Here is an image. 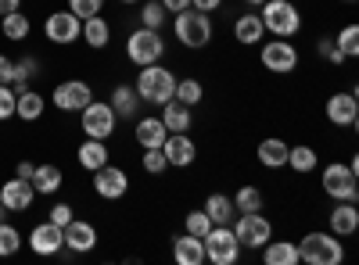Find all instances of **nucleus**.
Masks as SVG:
<instances>
[{
  "instance_id": "f257e3e1",
  "label": "nucleus",
  "mask_w": 359,
  "mask_h": 265,
  "mask_svg": "<svg viewBox=\"0 0 359 265\" xmlns=\"http://www.w3.org/2000/svg\"><path fill=\"white\" fill-rule=\"evenodd\" d=\"M176 79H180V76H176L172 69H165L162 62H155V65H144V69L137 72L133 90H137L140 104L162 108V104L172 101V94H176Z\"/></svg>"
},
{
  "instance_id": "f03ea898",
  "label": "nucleus",
  "mask_w": 359,
  "mask_h": 265,
  "mask_svg": "<svg viewBox=\"0 0 359 265\" xmlns=\"http://www.w3.org/2000/svg\"><path fill=\"white\" fill-rule=\"evenodd\" d=\"M259 18L266 25V36H280V40H294L306 25L302 8L294 0H266V4H259Z\"/></svg>"
},
{
  "instance_id": "7ed1b4c3",
  "label": "nucleus",
  "mask_w": 359,
  "mask_h": 265,
  "mask_svg": "<svg viewBox=\"0 0 359 265\" xmlns=\"http://www.w3.org/2000/svg\"><path fill=\"white\" fill-rule=\"evenodd\" d=\"M294 244H298V258L306 265H341L345 262V241L334 237L331 229H309Z\"/></svg>"
},
{
  "instance_id": "20e7f679",
  "label": "nucleus",
  "mask_w": 359,
  "mask_h": 265,
  "mask_svg": "<svg viewBox=\"0 0 359 265\" xmlns=\"http://www.w3.org/2000/svg\"><path fill=\"white\" fill-rule=\"evenodd\" d=\"M320 190L331 197V201H359V158L323 165Z\"/></svg>"
},
{
  "instance_id": "39448f33",
  "label": "nucleus",
  "mask_w": 359,
  "mask_h": 265,
  "mask_svg": "<svg viewBox=\"0 0 359 265\" xmlns=\"http://www.w3.org/2000/svg\"><path fill=\"white\" fill-rule=\"evenodd\" d=\"M172 36L187 50H205L208 43H212V15L194 11V8L176 11L172 15Z\"/></svg>"
},
{
  "instance_id": "423d86ee",
  "label": "nucleus",
  "mask_w": 359,
  "mask_h": 265,
  "mask_svg": "<svg viewBox=\"0 0 359 265\" xmlns=\"http://www.w3.org/2000/svg\"><path fill=\"white\" fill-rule=\"evenodd\" d=\"M165 54H169V43H165V36H162V29H144V25H137L133 33L126 36V62L137 65V69L162 62Z\"/></svg>"
},
{
  "instance_id": "0eeeda50",
  "label": "nucleus",
  "mask_w": 359,
  "mask_h": 265,
  "mask_svg": "<svg viewBox=\"0 0 359 265\" xmlns=\"http://www.w3.org/2000/svg\"><path fill=\"white\" fill-rule=\"evenodd\" d=\"M298 62H302V50H298L291 40H262L259 43V65L269 72V76H291L298 69Z\"/></svg>"
},
{
  "instance_id": "6e6552de",
  "label": "nucleus",
  "mask_w": 359,
  "mask_h": 265,
  "mask_svg": "<svg viewBox=\"0 0 359 265\" xmlns=\"http://www.w3.org/2000/svg\"><path fill=\"white\" fill-rule=\"evenodd\" d=\"M241 251H259L269 237H273V222H269L262 212H237V219L230 222Z\"/></svg>"
},
{
  "instance_id": "1a4fd4ad",
  "label": "nucleus",
  "mask_w": 359,
  "mask_h": 265,
  "mask_svg": "<svg viewBox=\"0 0 359 265\" xmlns=\"http://www.w3.org/2000/svg\"><path fill=\"white\" fill-rule=\"evenodd\" d=\"M201 244H205V262H212V265H237L241 262V244H237L230 226H212L201 237Z\"/></svg>"
},
{
  "instance_id": "9d476101",
  "label": "nucleus",
  "mask_w": 359,
  "mask_h": 265,
  "mask_svg": "<svg viewBox=\"0 0 359 265\" xmlns=\"http://www.w3.org/2000/svg\"><path fill=\"white\" fill-rule=\"evenodd\" d=\"M79 129L86 136H94V140H111L115 129H118V115L111 111L108 101H90L83 111H79Z\"/></svg>"
},
{
  "instance_id": "9b49d317",
  "label": "nucleus",
  "mask_w": 359,
  "mask_h": 265,
  "mask_svg": "<svg viewBox=\"0 0 359 265\" xmlns=\"http://www.w3.org/2000/svg\"><path fill=\"white\" fill-rule=\"evenodd\" d=\"M323 119L331 122L334 129H355V122H359L355 86H348V90H334L331 97L323 101Z\"/></svg>"
},
{
  "instance_id": "f8f14e48",
  "label": "nucleus",
  "mask_w": 359,
  "mask_h": 265,
  "mask_svg": "<svg viewBox=\"0 0 359 265\" xmlns=\"http://www.w3.org/2000/svg\"><path fill=\"white\" fill-rule=\"evenodd\" d=\"M94 176V194L101 197V201H123L126 194H130V172L126 169H118V165H101L97 172H90Z\"/></svg>"
},
{
  "instance_id": "ddd939ff",
  "label": "nucleus",
  "mask_w": 359,
  "mask_h": 265,
  "mask_svg": "<svg viewBox=\"0 0 359 265\" xmlns=\"http://www.w3.org/2000/svg\"><path fill=\"white\" fill-rule=\"evenodd\" d=\"M90 101H94V90H90V83L86 79H65V83H57L54 86V94H50V104L57 111H83Z\"/></svg>"
},
{
  "instance_id": "4468645a",
  "label": "nucleus",
  "mask_w": 359,
  "mask_h": 265,
  "mask_svg": "<svg viewBox=\"0 0 359 265\" xmlns=\"http://www.w3.org/2000/svg\"><path fill=\"white\" fill-rule=\"evenodd\" d=\"M33 201H36V190L29 180H22V176H11L8 183H0V204L8 208V215H22L33 208Z\"/></svg>"
},
{
  "instance_id": "2eb2a0df",
  "label": "nucleus",
  "mask_w": 359,
  "mask_h": 265,
  "mask_svg": "<svg viewBox=\"0 0 359 265\" xmlns=\"http://www.w3.org/2000/svg\"><path fill=\"white\" fill-rule=\"evenodd\" d=\"M79 29H83V22L72 11H50L47 22H43V36L57 47H69V43L79 40Z\"/></svg>"
},
{
  "instance_id": "dca6fc26",
  "label": "nucleus",
  "mask_w": 359,
  "mask_h": 265,
  "mask_svg": "<svg viewBox=\"0 0 359 265\" xmlns=\"http://www.w3.org/2000/svg\"><path fill=\"white\" fill-rule=\"evenodd\" d=\"M162 155H165L169 169H191L198 162V143L191 133H169L162 143Z\"/></svg>"
},
{
  "instance_id": "f3484780",
  "label": "nucleus",
  "mask_w": 359,
  "mask_h": 265,
  "mask_svg": "<svg viewBox=\"0 0 359 265\" xmlns=\"http://www.w3.org/2000/svg\"><path fill=\"white\" fill-rule=\"evenodd\" d=\"M327 229L334 237H355L359 233V204L355 201H331V212H327Z\"/></svg>"
},
{
  "instance_id": "a211bd4d",
  "label": "nucleus",
  "mask_w": 359,
  "mask_h": 265,
  "mask_svg": "<svg viewBox=\"0 0 359 265\" xmlns=\"http://www.w3.org/2000/svg\"><path fill=\"white\" fill-rule=\"evenodd\" d=\"M29 248H33L36 255H43V258L62 255V251H65V233H62V226H54L50 219L40 222V226H33V233H29Z\"/></svg>"
},
{
  "instance_id": "6ab92c4d",
  "label": "nucleus",
  "mask_w": 359,
  "mask_h": 265,
  "mask_svg": "<svg viewBox=\"0 0 359 265\" xmlns=\"http://www.w3.org/2000/svg\"><path fill=\"white\" fill-rule=\"evenodd\" d=\"M62 233H65V251H72V255H90L97 248V226L86 219H72Z\"/></svg>"
},
{
  "instance_id": "aec40b11",
  "label": "nucleus",
  "mask_w": 359,
  "mask_h": 265,
  "mask_svg": "<svg viewBox=\"0 0 359 265\" xmlns=\"http://www.w3.org/2000/svg\"><path fill=\"white\" fill-rule=\"evenodd\" d=\"M233 40L241 43V47H259L266 40V25H262V18H259L255 8L252 11H241V15L233 18Z\"/></svg>"
},
{
  "instance_id": "412c9836",
  "label": "nucleus",
  "mask_w": 359,
  "mask_h": 265,
  "mask_svg": "<svg viewBox=\"0 0 359 265\" xmlns=\"http://www.w3.org/2000/svg\"><path fill=\"white\" fill-rule=\"evenodd\" d=\"M169 251L176 265H205V244L201 237H191V233H176Z\"/></svg>"
},
{
  "instance_id": "4be33fe9",
  "label": "nucleus",
  "mask_w": 359,
  "mask_h": 265,
  "mask_svg": "<svg viewBox=\"0 0 359 265\" xmlns=\"http://www.w3.org/2000/svg\"><path fill=\"white\" fill-rule=\"evenodd\" d=\"M287 140H280V136H266V140H259V147H255V158H259V165L262 169H287Z\"/></svg>"
},
{
  "instance_id": "5701e85b",
  "label": "nucleus",
  "mask_w": 359,
  "mask_h": 265,
  "mask_svg": "<svg viewBox=\"0 0 359 265\" xmlns=\"http://www.w3.org/2000/svg\"><path fill=\"white\" fill-rule=\"evenodd\" d=\"M259 255H262L266 265H302L294 241H277V237H269V241L259 248Z\"/></svg>"
},
{
  "instance_id": "b1692460",
  "label": "nucleus",
  "mask_w": 359,
  "mask_h": 265,
  "mask_svg": "<svg viewBox=\"0 0 359 265\" xmlns=\"http://www.w3.org/2000/svg\"><path fill=\"white\" fill-rule=\"evenodd\" d=\"M108 140H94V136H86L83 143H79V151H76V162H79V169H86V172H97L101 165H108Z\"/></svg>"
},
{
  "instance_id": "393cba45",
  "label": "nucleus",
  "mask_w": 359,
  "mask_h": 265,
  "mask_svg": "<svg viewBox=\"0 0 359 265\" xmlns=\"http://www.w3.org/2000/svg\"><path fill=\"white\" fill-rule=\"evenodd\" d=\"M165 136H169V129H165V122L158 119V115H144V119H137V126H133V140L140 147H162Z\"/></svg>"
},
{
  "instance_id": "a878e982",
  "label": "nucleus",
  "mask_w": 359,
  "mask_h": 265,
  "mask_svg": "<svg viewBox=\"0 0 359 265\" xmlns=\"http://www.w3.org/2000/svg\"><path fill=\"white\" fill-rule=\"evenodd\" d=\"M79 40L94 50H104L111 43V22L104 15H94V18H83V29H79Z\"/></svg>"
},
{
  "instance_id": "bb28decb",
  "label": "nucleus",
  "mask_w": 359,
  "mask_h": 265,
  "mask_svg": "<svg viewBox=\"0 0 359 265\" xmlns=\"http://www.w3.org/2000/svg\"><path fill=\"white\" fill-rule=\"evenodd\" d=\"M205 215L212 219V226H230L233 219H237V208H233V197L230 194H223V190H216V194H208L205 197Z\"/></svg>"
},
{
  "instance_id": "cd10ccee",
  "label": "nucleus",
  "mask_w": 359,
  "mask_h": 265,
  "mask_svg": "<svg viewBox=\"0 0 359 265\" xmlns=\"http://www.w3.org/2000/svg\"><path fill=\"white\" fill-rule=\"evenodd\" d=\"M43 111H47V97L40 90H33V86H25V90L18 94V101H15V119L36 122V119H43Z\"/></svg>"
},
{
  "instance_id": "c85d7f7f",
  "label": "nucleus",
  "mask_w": 359,
  "mask_h": 265,
  "mask_svg": "<svg viewBox=\"0 0 359 265\" xmlns=\"http://www.w3.org/2000/svg\"><path fill=\"white\" fill-rule=\"evenodd\" d=\"M158 119L165 122V129H169V133H191V126H194V108L180 104V101H165Z\"/></svg>"
},
{
  "instance_id": "c756f323",
  "label": "nucleus",
  "mask_w": 359,
  "mask_h": 265,
  "mask_svg": "<svg viewBox=\"0 0 359 265\" xmlns=\"http://www.w3.org/2000/svg\"><path fill=\"white\" fill-rule=\"evenodd\" d=\"M316 165H320V151L313 143H291L287 147V169L294 176H309V172H316Z\"/></svg>"
},
{
  "instance_id": "7c9ffc66",
  "label": "nucleus",
  "mask_w": 359,
  "mask_h": 265,
  "mask_svg": "<svg viewBox=\"0 0 359 265\" xmlns=\"http://www.w3.org/2000/svg\"><path fill=\"white\" fill-rule=\"evenodd\" d=\"M108 104H111V111L118 115V119H137L140 97H137V90H133V83H115Z\"/></svg>"
},
{
  "instance_id": "2f4dec72",
  "label": "nucleus",
  "mask_w": 359,
  "mask_h": 265,
  "mask_svg": "<svg viewBox=\"0 0 359 265\" xmlns=\"http://www.w3.org/2000/svg\"><path fill=\"white\" fill-rule=\"evenodd\" d=\"M29 183H33L36 197H40V194L50 197V194H57V190L65 187V172L57 169V165H36V169H33V180H29Z\"/></svg>"
},
{
  "instance_id": "473e14b6",
  "label": "nucleus",
  "mask_w": 359,
  "mask_h": 265,
  "mask_svg": "<svg viewBox=\"0 0 359 265\" xmlns=\"http://www.w3.org/2000/svg\"><path fill=\"white\" fill-rule=\"evenodd\" d=\"M0 33H4V40H11V43H22V40H29V33H33V22H29L25 11H8V15H0Z\"/></svg>"
},
{
  "instance_id": "72a5a7b5",
  "label": "nucleus",
  "mask_w": 359,
  "mask_h": 265,
  "mask_svg": "<svg viewBox=\"0 0 359 265\" xmlns=\"http://www.w3.org/2000/svg\"><path fill=\"white\" fill-rule=\"evenodd\" d=\"M36 76H40V62H36L33 54H25V57H18V62H11V79H8V86H11L15 94H22Z\"/></svg>"
},
{
  "instance_id": "f704fd0d",
  "label": "nucleus",
  "mask_w": 359,
  "mask_h": 265,
  "mask_svg": "<svg viewBox=\"0 0 359 265\" xmlns=\"http://www.w3.org/2000/svg\"><path fill=\"white\" fill-rule=\"evenodd\" d=\"M172 101L187 104V108H198V104L205 101V83L194 79V76H180V79H176V94H172Z\"/></svg>"
},
{
  "instance_id": "c9c22d12",
  "label": "nucleus",
  "mask_w": 359,
  "mask_h": 265,
  "mask_svg": "<svg viewBox=\"0 0 359 265\" xmlns=\"http://www.w3.org/2000/svg\"><path fill=\"white\" fill-rule=\"evenodd\" d=\"M230 197H233V208H237V212H262V208H266V194H262L255 183L237 187V194H230Z\"/></svg>"
},
{
  "instance_id": "e433bc0d",
  "label": "nucleus",
  "mask_w": 359,
  "mask_h": 265,
  "mask_svg": "<svg viewBox=\"0 0 359 265\" xmlns=\"http://www.w3.org/2000/svg\"><path fill=\"white\" fill-rule=\"evenodd\" d=\"M137 8H140V11H137V22H140L144 29H162L165 18H169V11L162 8V0H140Z\"/></svg>"
},
{
  "instance_id": "4c0bfd02",
  "label": "nucleus",
  "mask_w": 359,
  "mask_h": 265,
  "mask_svg": "<svg viewBox=\"0 0 359 265\" xmlns=\"http://www.w3.org/2000/svg\"><path fill=\"white\" fill-rule=\"evenodd\" d=\"M334 43H338V50L348 57H359V25L355 22H345L341 29H338V36H334Z\"/></svg>"
},
{
  "instance_id": "58836bf2",
  "label": "nucleus",
  "mask_w": 359,
  "mask_h": 265,
  "mask_svg": "<svg viewBox=\"0 0 359 265\" xmlns=\"http://www.w3.org/2000/svg\"><path fill=\"white\" fill-rule=\"evenodd\" d=\"M140 169H144L147 176H165V172H169V162H165V155H162V147H144Z\"/></svg>"
},
{
  "instance_id": "ea45409f",
  "label": "nucleus",
  "mask_w": 359,
  "mask_h": 265,
  "mask_svg": "<svg viewBox=\"0 0 359 265\" xmlns=\"http://www.w3.org/2000/svg\"><path fill=\"white\" fill-rule=\"evenodd\" d=\"M18 248H22V233H18L11 222L0 219V258H11V255H18Z\"/></svg>"
},
{
  "instance_id": "a19ab883",
  "label": "nucleus",
  "mask_w": 359,
  "mask_h": 265,
  "mask_svg": "<svg viewBox=\"0 0 359 265\" xmlns=\"http://www.w3.org/2000/svg\"><path fill=\"white\" fill-rule=\"evenodd\" d=\"M208 229H212V219L205 215V208H191L184 215V233H191V237H205Z\"/></svg>"
},
{
  "instance_id": "79ce46f5",
  "label": "nucleus",
  "mask_w": 359,
  "mask_h": 265,
  "mask_svg": "<svg viewBox=\"0 0 359 265\" xmlns=\"http://www.w3.org/2000/svg\"><path fill=\"white\" fill-rule=\"evenodd\" d=\"M316 54L323 57V62H327V65H334V69L348 62V57H345V54L338 50V43H334V36H320V40H316Z\"/></svg>"
},
{
  "instance_id": "37998d69",
  "label": "nucleus",
  "mask_w": 359,
  "mask_h": 265,
  "mask_svg": "<svg viewBox=\"0 0 359 265\" xmlns=\"http://www.w3.org/2000/svg\"><path fill=\"white\" fill-rule=\"evenodd\" d=\"M69 11L83 22V18H94L104 11V0H69Z\"/></svg>"
},
{
  "instance_id": "c03bdc74",
  "label": "nucleus",
  "mask_w": 359,
  "mask_h": 265,
  "mask_svg": "<svg viewBox=\"0 0 359 265\" xmlns=\"http://www.w3.org/2000/svg\"><path fill=\"white\" fill-rule=\"evenodd\" d=\"M15 101H18V94L11 90L8 83H0V122L15 119Z\"/></svg>"
},
{
  "instance_id": "a18cd8bd",
  "label": "nucleus",
  "mask_w": 359,
  "mask_h": 265,
  "mask_svg": "<svg viewBox=\"0 0 359 265\" xmlns=\"http://www.w3.org/2000/svg\"><path fill=\"white\" fill-rule=\"evenodd\" d=\"M72 219H76V212H72V204H65V201H57L54 208H50V222H54V226H62V229H65Z\"/></svg>"
},
{
  "instance_id": "49530a36",
  "label": "nucleus",
  "mask_w": 359,
  "mask_h": 265,
  "mask_svg": "<svg viewBox=\"0 0 359 265\" xmlns=\"http://www.w3.org/2000/svg\"><path fill=\"white\" fill-rule=\"evenodd\" d=\"M191 8H194V11H205V15H212V11L223 8V0H191Z\"/></svg>"
},
{
  "instance_id": "de8ad7c7",
  "label": "nucleus",
  "mask_w": 359,
  "mask_h": 265,
  "mask_svg": "<svg viewBox=\"0 0 359 265\" xmlns=\"http://www.w3.org/2000/svg\"><path fill=\"white\" fill-rule=\"evenodd\" d=\"M162 8H165L169 15H176V11H187L191 0H162Z\"/></svg>"
},
{
  "instance_id": "09e8293b",
  "label": "nucleus",
  "mask_w": 359,
  "mask_h": 265,
  "mask_svg": "<svg viewBox=\"0 0 359 265\" xmlns=\"http://www.w3.org/2000/svg\"><path fill=\"white\" fill-rule=\"evenodd\" d=\"M33 169H36L33 162H25V158H22V162L15 165V176H22V180H33Z\"/></svg>"
},
{
  "instance_id": "8fccbe9b",
  "label": "nucleus",
  "mask_w": 359,
  "mask_h": 265,
  "mask_svg": "<svg viewBox=\"0 0 359 265\" xmlns=\"http://www.w3.org/2000/svg\"><path fill=\"white\" fill-rule=\"evenodd\" d=\"M8 79H11V57L0 54V83H8Z\"/></svg>"
},
{
  "instance_id": "3c124183",
  "label": "nucleus",
  "mask_w": 359,
  "mask_h": 265,
  "mask_svg": "<svg viewBox=\"0 0 359 265\" xmlns=\"http://www.w3.org/2000/svg\"><path fill=\"white\" fill-rule=\"evenodd\" d=\"M22 8V0H0V15H8V11H18Z\"/></svg>"
},
{
  "instance_id": "603ef678",
  "label": "nucleus",
  "mask_w": 359,
  "mask_h": 265,
  "mask_svg": "<svg viewBox=\"0 0 359 265\" xmlns=\"http://www.w3.org/2000/svg\"><path fill=\"white\" fill-rule=\"evenodd\" d=\"M245 8H259V4H266V0H241Z\"/></svg>"
},
{
  "instance_id": "864d4df0",
  "label": "nucleus",
  "mask_w": 359,
  "mask_h": 265,
  "mask_svg": "<svg viewBox=\"0 0 359 265\" xmlns=\"http://www.w3.org/2000/svg\"><path fill=\"white\" fill-rule=\"evenodd\" d=\"M118 4H126V8H133V4H140V0H118Z\"/></svg>"
},
{
  "instance_id": "5fc2aeb1",
  "label": "nucleus",
  "mask_w": 359,
  "mask_h": 265,
  "mask_svg": "<svg viewBox=\"0 0 359 265\" xmlns=\"http://www.w3.org/2000/svg\"><path fill=\"white\" fill-rule=\"evenodd\" d=\"M4 215H8V208H4V204H0V219H4Z\"/></svg>"
},
{
  "instance_id": "6e6d98bb",
  "label": "nucleus",
  "mask_w": 359,
  "mask_h": 265,
  "mask_svg": "<svg viewBox=\"0 0 359 265\" xmlns=\"http://www.w3.org/2000/svg\"><path fill=\"white\" fill-rule=\"evenodd\" d=\"M338 4H355V0H338Z\"/></svg>"
}]
</instances>
